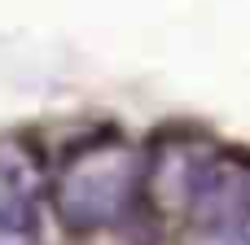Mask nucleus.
<instances>
[{
	"mask_svg": "<svg viewBox=\"0 0 250 245\" xmlns=\"http://www.w3.org/2000/svg\"><path fill=\"white\" fill-rule=\"evenodd\" d=\"M149 180L145 153L123 140H97L66 158L53 180V206L70 232H97L119 224Z\"/></svg>",
	"mask_w": 250,
	"mask_h": 245,
	"instance_id": "obj_1",
	"label": "nucleus"
},
{
	"mask_svg": "<svg viewBox=\"0 0 250 245\" xmlns=\"http://www.w3.org/2000/svg\"><path fill=\"white\" fill-rule=\"evenodd\" d=\"M44 197V167L22 140H0V232L31 237Z\"/></svg>",
	"mask_w": 250,
	"mask_h": 245,
	"instance_id": "obj_2",
	"label": "nucleus"
},
{
	"mask_svg": "<svg viewBox=\"0 0 250 245\" xmlns=\"http://www.w3.org/2000/svg\"><path fill=\"white\" fill-rule=\"evenodd\" d=\"M220 232V245H250V202L224 224V228H215Z\"/></svg>",
	"mask_w": 250,
	"mask_h": 245,
	"instance_id": "obj_3",
	"label": "nucleus"
},
{
	"mask_svg": "<svg viewBox=\"0 0 250 245\" xmlns=\"http://www.w3.org/2000/svg\"><path fill=\"white\" fill-rule=\"evenodd\" d=\"M0 245H26V237H4L0 232Z\"/></svg>",
	"mask_w": 250,
	"mask_h": 245,
	"instance_id": "obj_4",
	"label": "nucleus"
}]
</instances>
